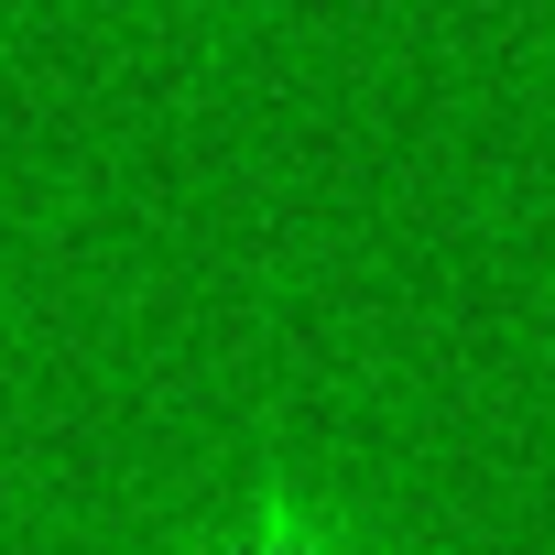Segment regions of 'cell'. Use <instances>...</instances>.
<instances>
[{"mask_svg": "<svg viewBox=\"0 0 555 555\" xmlns=\"http://www.w3.org/2000/svg\"><path fill=\"white\" fill-rule=\"evenodd\" d=\"M185 555H382L349 512H327V501H306V490H250L229 522H207Z\"/></svg>", "mask_w": 555, "mask_h": 555, "instance_id": "cell-1", "label": "cell"}]
</instances>
